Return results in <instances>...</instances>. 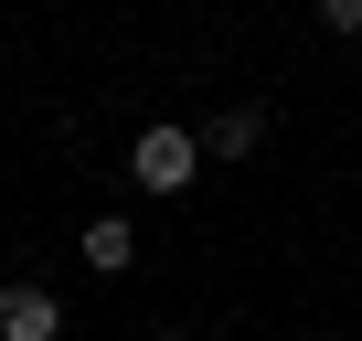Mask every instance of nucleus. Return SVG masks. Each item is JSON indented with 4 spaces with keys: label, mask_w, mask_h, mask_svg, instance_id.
I'll use <instances>...</instances> for the list:
<instances>
[{
    "label": "nucleus",
    "mask_w": 362,
    "mask_h": 341,
    "mask_svg": "<svg viewBox=\"0 0 362 341\" xmlns=\"http://www.w3.org/2000/svg\"><path fill=\"white\" fill-rule=\"evenodd\" d=\"M128 170H139V192H149V203L192 192V182H203V128H139Z\"/></svg>",
    "instance_id": "nucleus-1"
},
{
    "label": "nucleus",
    "mask_w": 362,
    "mask_h": 341,
    "mask_svg": "<svg viewBox=\"0 0 362 341\" xmlns=\"http://www.w3.org/2000/svg\"><path fill=\"white\" fill-rule=\"evenodd\" d=\"M0 341H64V299L54 288H0Z\"/></svg>",
    "instance_id": "nucleus-2"
},
{
    "label": "nucleus",
    "mask_w": 362,
    "mask_h": 341,
    "mask_svg": "<svg viewBox=\"0 0 362 341\" xmlns=\"http://www.w3.org/2000/svg\"><path fill=\"white\" fill-rule=\"evenodd\" d=\"M256 139H267V107H224V117L203 128V160H245Z\"/></svg>",
    "instance_id": "nucleus-3"
},
{
    "label": "nucleus",
    "mask_w": 362,
    "mask_h": 341,
    "mask_svg": "<svg viewBox=\"0 0 362 341\" xmlns=\"http://www.w3.org/2000/svg\"><path fill=\"white\" fill-rule=\"evenodd\" d=\"M128 256H139V235H128L117 214H96V224H86V267H96V277H117Z\"/></svg>",
    "instance_id": "nucleus-4"
},
{
    "label": "nucleus",
    "mask_w": 362,
    "mask_h": 341,
    "mask_svg": "<svg viewBox=\"0 0 362 341\" xmlns=\"http://www.w3.org/2000/svg\"><path fill=\"white\" fill-rule=\"evenodd\" d=\"M320 22L330 33H362V0H320Z\"/></svg>",
    "instance_id": "nucleus-5"
},
{
    "label": "nucleus",
    "mask_w": 362,
    "mask_h": 341,
    "mask_svg": "<svg viewBox=\"0 0 362 341\" xmlns=\"http://www.w3.org/2000/svg\"><path fill=\"white\" fill-rule=\"evenodd\" d=\"M160 341H192V330H160Z\"/></svg>",
    "instance_id": "nucleus-6"
}]
</instances>
